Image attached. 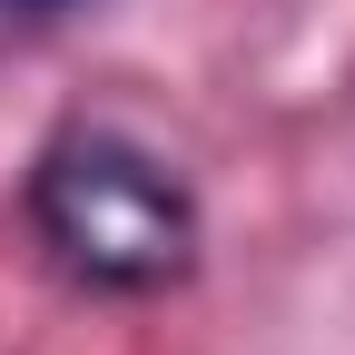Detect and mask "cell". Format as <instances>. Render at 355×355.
Wrapping results in <instances>:
<instances>
[{"instance_id": "7a4b0ae2", "label": "cell", "mask_w": 355, "mask_h": 355, "mask_svg": "<svg viewBox=\"0 0 355 355\" xmlns=\"http://www.w3.org/2000/svg\"><path fill=\"white\" fill-rule=\"evenodd\" d=\"M50 10H79V0H0V20H50Z\"/></svg>"}, {"instance_id": "6da1fadb", "label": "cell", "mask_w": 355, "mask_h": 355, "mask_svg": "<svg viewBox=\"0 0 355 355\" xmlns=\"http://www.w3.org/2000/svg\"><path fill=\"white\" fill-rule=\"evenodd\" d=\"M30 227L89 296H158L198 266V198L128 128L79 119L30 158Z\"/></svg>"}]
</instances>
